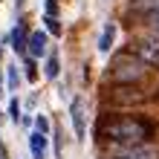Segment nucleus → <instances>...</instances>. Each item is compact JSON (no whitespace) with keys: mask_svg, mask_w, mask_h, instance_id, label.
I'll list each match as a JSON object with an SVG mask.
<instances>
[{"mask_svg":"<svg viewBox=\"0 0 159 159\" xmlns=\"http://www.w3.org/2000/svg\"><path fill=\"white\" fill-rule=\"evenodd\" d=\"M0 58H3V46H0Z\"/></svg>","mask_w":159,"mask_h":159,"instance_id":"nucleus-22","label":"nucleus"},{"mask_svg":"<svg viewBox=\"0 0 159 159\" xmlns=\"http://www.w3.org/2000/svg\"><path fill=\"white\" fill-rule=\"evenodd\" d=\"M70 116H72V127H75V136L84 139V130H87V116H84V101L75 98L70 104Z\"/></svg>","mask_w":159,"mask_h":159,"instance_id":"nucleus-6","label":"nucleus"},{"mask_svg":"<svg viewBox=\"0 0 159 159\" xmlns=\"http://www.w3.org/2000/svg\"><path fill=\"white\" fill-rule=\"evenodd\" d=\"M9 119H12V121H20V104H17V101L9 104Z\"/></svg>","mask_w":159,"mask_h":159,"instance_id":"nucleus-18","label":"nucleus"},{"mask_svg":"<svg viewBox=\"0 0 159 159\" xmlns=\"http://www.w3.org/2000/svg\"><path fill=\"white\" fill-rule=\"evenodd\" d=\"M113 38H116V23H104V29L98 35V52H107L113 46Z\"/></svg>","mask_w":159,"mask_h":159,"instance_id":"nucleus-9","label":"nucleus"},{"mask_svg":"<svg viewBox=\"0 0 159 159\" xmlns=\"http://www.w3.org/2000/svg\"><path fill=\"white\" fill-rule=\"evenodd\" d=\"M26 78H29V81L38 78V67H35V58H32V55H26Z\"/></svg>","mask_w":159,"mask_h":159,"instance_id":"nucleus-15","label":"nucleus"},{"mask_svg":"<svg viewBox=\"0 0 159 159\" xmlns=\"http://www.w3.org/2000/svg\"><path fill=\"white\" fill-rule=\"evenodd\" d=\"M127 52L133 55L136 61H142L145 67L151 70H159V38H136L127 43Z\"/></svg>","mask_w":159,"mask_h":159,"instance_id":"nucleus-4","label":"nucleus"},{"mask_svg":"<svg viewBox=\"0 0 159 159\" xmlns=\"http://www.w3.org/2000/svg\"><path fill=\"white\" fill-rule=\"evenodd\" d=\"M9 41H12V49L15 52H26V46H29V38H26V26L17 23L12 32H9Z\"/></svg>","mask_w":159,"mask_h":159,"instance_id":"nucleus-7","label":"nucleus"},{"mask_svg":"<svg viewBox=\"0 0 159 159\" xmlns=\"http://www.w3.org/2000/svg\"><path fill=\"white\" fill-rule=\"evenodd\" d=\"M107 101H113V104H139V101L145 98V93L139 87H127V84H116V87H110L104 93Z\"/></svg>","mask_w":159,"mask_h":159,"instance_id":"nucleus-5","label":"nucleus"},{"mask_svg":"<svg viewBox=\"0 0 159 159\" xmlns=\"http://www.w3.org/2000/svg\"><path fill=\"white\" fill-rule=\"evenodd\" d=\"M107 75L113 78L116 84L136 87V84L145 78V64L136 61L130 52H125V55H116V58H113V64H110V70H107Z\"/></svg>","mask_w":159,"mask_h":159,"instance_id":"nucleus-2","label":"nucleus"},{"mask_svg":"<svg viewBox=\"0 0 159 159\" xmlns=\"http://www.w3.org/2000/svg\"><path fill=\"white\" fill-rule=\"evenodd\" d=\"M0 98H3V84H0Z\"/></svg>","mask_w":159,"mask_h":159,"instance_id":"nucleus-21","label":"nucleus"},{"mask_svg":"<svg viewBox=\"0 0 159 159\" xmlns=\"http://www.w3.org/2000/svg\"><path fill=\"white\" fill-rule=\"evenodd\" d=\"M156 133V125L142 116H104L96 125V139L104 145H145Z\"/></svg>","mask_w":159,"mask_h":159,"instance_id":"nucleus-1","label":"nucleus"},{"mask_svg":"<svg viewBox=\"0 0 159 159\" xmlns=\"http://www.w3.org/2000/svg\"><path fill=\"white\" fill-rule=\"evenodd\" d=\"M46 32H52V35H61V23L58 20H55V17H49V15H46Z\"/></svg>","mask_w":159,"mask_h":159,"instance_id":"nucleus-17","label":"nucleus"},{"mask_svg":"<svg viewBox=\"0 0 159 159\" xmlns=\"http://www.w3.org/2000/svg\"><path fill=\"white\" fill-rule=\"evenodd\" d=\"M29 55H32V58L46 55V35L43 32H32L29 35Z\"/></svg>","mask_w":159,"mask_h":159,"instance_id":"nucleus-8","label":"nucleus"},{"mask_svg":"<svg viewBox=\"0 0 159 159\" xmlns=\"http://www.w3.org/2000/svg\"><path fill=\"white\" fill-rule=\"evenodd\" d=\"M35 130H38V133H49V119H46V116H38V119H35Z\"/></svg>","mask_w":159,"mask_h":159,"instance_id":"nucleus-16","label":"nucleus"},{"mask_svg":"<svg viewBox=\"0 0 159 159\" xmlns=\"http://www.w3.org/2000/svg\"><path fill=\"white\" fill-rule=\"evenodd\" d=\"M6 81H9V90H17V87H20V75H17V67H6Z\"/></svg>","mask_w":159,"mask_h":159,"instance_id":"nucleus-14","label":"nucleus"},{"mask_svg":"<svg viewBox=\"0 0 159 159\" xmlns=\"http://www.w3.org/2000/svg\"><path fill=\"white\" fill-rule=\"evenodd\" d=\"M55 12H58V0H46V15L55 17Z\"/></svg>","mask_w":159,"mask_h":159,"instance_id":"nucleus-19","label":"nucleus"},{"mask_svg":"<svg viewBox=\"0 0 159 159\" xmlns=\"http://www.w3.org/2000/svg\"><path fill=\"white\" fill-rule=\"evenodd\" d=\"M0 159H9V156H6V145H3V139H0Z\"/></svg>","mask_w":159,"mask_h":159,"instance_id":"nucleus-20","label":"nucleus"},{"mask_svg":"<svg viewBox=\"0 0 159 159\" xmlns=\"http://www.w3.org/2000/svg\"><path fill=\"white\" fill-rule=\"evenodd\" d=\"M133 9L142 15H151V12H159V0H133Z\"/></svg>","mask_w":159,"mask_h":159,"instance_id":"nucleus-10","label":"nucleus"},{"mask_svg":"<svg viewBox=\"0 0 159 159\" xmlns=\"http://www.w3.org/2000/svg\"><path fill=\"white\" fill-rule=\"evenodd\" d=\"M29 148H32V153H43V148H46V136L35 130V133L29 136Z\"/></svg>","mask_w":159,"mask_h":159,"instance_id":"nucleus-11","label":"nucleus"},{"mask_svg":"<svg viewBox=\"0 0 159 159\" xmlns=\"http://www.w3.org/2000/svg\"><path fill=\"white\" fill-rule=\"evenodd\" d=\"M107 159H159V148L153 142L145 145H104Z\"/></svg>","mask_w":159,"mask_h":159,"instance_id":"nucleus-3","label":"nucleus"},{"mask_svg":"<svg viewBox=\"0 0 159 159\" xmlns=\"http://www.w3.org/2000/svg\"><path fill=\"white\" fill-rule=\"evenodd\" d=\"M142 20L148 23V29H151L156 38H159V12H151V15H142Z\"/></svg>","mask_w":159,"mask_h":159,"instance_id":"nucleus-13","label":"nucleus"},{"mask_svg":"<svg viewBox=\"0 0 159 159\" xmlns=\"http://www.w3.org/2000/svg\"><path fill=\"white\" fill-rule=\"evenodd\" d=\"M58 72H61V64H58L55 55H49V58H46V67H43V75L46 78H58Z\"/></svg>","mask_w":159,"mask_h":159,"instance_id":"nucleus-12","label":"nucleus"}]
</instances>
